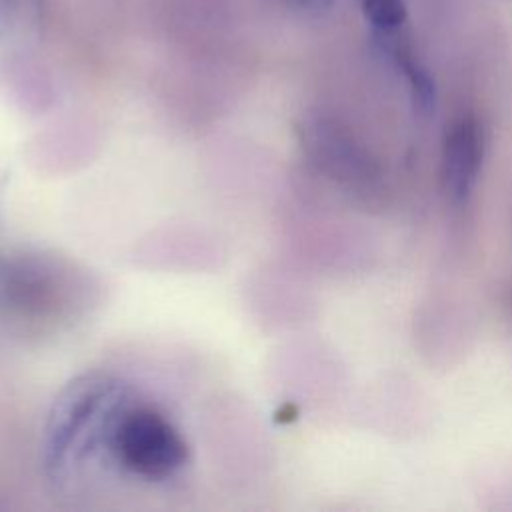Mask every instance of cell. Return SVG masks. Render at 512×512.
Segmentation results:
<instances>
[{
  "mask_svg": "<svg viewBox=\"0 0 512 512\" xmlns=\"http://www.w3.org/2000/svg\"><path fill=\"white\" fill-rule=\"evenodd\" d=\"M134 400V390L112 374L90 372L70 380L54 398L44 422V474L64 484L84 476L98 460H108L114 428Z\"/></svg>",
  "mask_w": 512,
  "mask_h": 512,
  "instance_id": "obj_1",
  "label": "cell"
},
{
  "mask_svg": "<svg viewBox=\"0 0 512 512\" xmlns=\"http://www.w3.org/2000/svg\"><path fill=\"white\" fill-rule=\"evenodd\" d=\"M108 460L130 476L160 482L186 466L188 444L170 418L134 400L114 428Z\"/></svg>",
  "mask_w": 512,
  "mask_h": 512,
  "instance_id": "obj_2",
  "label": "cell"
},
{
  "mask_svg": "<svg viewBox=\"0 0 512 512\" xmlns=\"http://www.w3.org/2000/svg\"><path fill=\"white\" fill-rule=\"evenodd\" d=\"M300 142L322 172L350 188L366 190L378 178V168L368 152L332 120H306L300 126Z\"/></svg>",
  "mask_w": 512,
  "mask_h": 512,
  "instance_id": "obj_3",
  "label": "cell"
},
{
  "mask_svg": "<svg viewBox=\"0 0 512 512\" xmlns=\"http://www.w3.org/2000/svg\"><path fill=\"white\" fill-rule=\"evenodd\" d=\"M62 270L50 262L36 258H16L0 264V294L8 304L24 310L42 312V306L52 304V298L64 292Z\"/></svg>",
  "mask_w": 512,
  "mask_h": 512,
  "instance_id": "obj_4",
  "label": "cell"
},
{
  "mask_svg": "<svg viewBox=\"0 0 512 512\" xmlns=\"http://www.w3.org/2000/svg\"><path fill=\"white\" fill-rule=\"evenodd\" d=\"M482 152L484 140L478 122L472 118L456 120L446 134L442 150L444 182L454 198H464L472 190L482 164Z\"/></svg>",
  "mask_w": 512,
  "mask_h": 512,
  "instance_id": "obj_5",
  "label": "cell"
},
{
  "mask_svg": "<svg viewBox=\"0 0 512 512\" xmlns=\"http://www.w3.org/2000/svg\"><path fill=\"white\" fill-rule=\"evenodd\" d=\"M360 4L370 24L382 34L394 32L406 18L404 0H360Z\"/></svg>",
  "mask_w": 512,
  "mask_h": 512,
  "instance_id": "obj_6",
  "label": "cell"
},
{
  "mask_svg": "<svg viewBox=\"0 0 512 512\" xmlns=\"http://www.w3.org/2000/svg\"><path fill=\"white\" fill-rule=\"evenodd\" d=\"M398 66L402 68L404 76L408 78V84L412 88L414 100L418 102L420 108H430L434 102V84L430 80V76L426 74V70L404 50H396L394 52Z\"/></svg>",
  "mask_w": 512,
  "mask_h": 512,
  "instance_id": "obj_7",
  "label": "cell"
},
{
  "mask_svg": "<svg viewBox=\"0 0 512 512\" xmlns=\"http://www.w3.org/2000/svg\"><path fill=\"white\" fill-rule=\"evenodd\" d=\"M290 4L304 12H322L332 4V0H290Z\"/></svg>",
  "mask_w": 512,
  "mask_h": 512,
  "instance_id": "obj_8",
  "label": "cell"
},
{
  "mask_svg": "<svg viewBox=\"0 0 512 512\" xmlns=\"http://www.w3.org/2000/svg\"><path fill=\"white\" fill-rule=\"evenodd\" d=\"M20 0H0V16H12L18 10Z\"/></svg>",
  "mask_w": 512,
  "mask_h": 512,
  "instance_id": "obj_9",
  "label": "cell"
}]
</instances>
